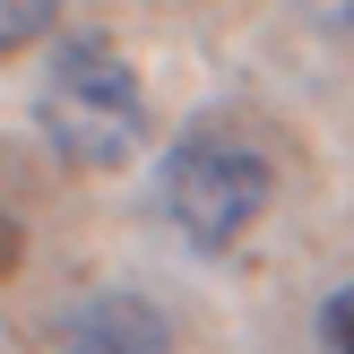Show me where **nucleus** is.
I'll list each match as a JSON object with an SVG mask.
<instances>
[{
	"mask_svg": "<svg viewBox=\"0 0 354 354\" xmlns=\"http://www.w3.org/2000/svg\"><path fill=\"white\" fill-rule=\"evenodd\" d=\"M35 121H44L52 156L78 173H113L138 156L147 138V95H138V69L121 61L104 35H69L52 44L44 78H35Z\"/></svg>",
	"mask_w": 354,
	"mask_h": 354,
	"instance_id": "nucleus-1",
	"label": "nucleus"
},
{
	"mask_svg": "<svg viewBox=\"0 0 354 354\" xmlns=\"http://www.w3.org/2000/svg\"><path fill=\"white\" fill-rule=\"evenodd\" d=\"M268 199H277L268 156H259L251 138H234V130H190V138H173V156L156 165V207H165V225L182 242H199V251H234V242L268 216Z\"/></svg>",
	"mask_w": 354,
	"mask_h": 354,
	"instance_id": "nucleus-2",
	"label": "nucleus"
},
{
	"mask_svg": "<svg viewBox=\"0 0 354 354\" xmlns=\"http://www.w3.org/2000/svg\"><path fill=\"white\" fill-rule=\"evenodd\" d=\"M61 354H173V320L147 294H86L61 320Z\"/></svg>",
	"mask_w": 354,
	"mask_h": 354,
	"instance_id": "nucleus-3",
	"label": "nucleus"
},
{
	"mask_svg": "<svg viewBox=\"0 0 354 354\" xmlns=\"http://www.w3.org/2000/svg\"><path fill=\"white\" fill-rule=\"evenodd\" d=\"M52 17H61V0H0V61L35 52L52 35Z\"/></svg>",
	"mask_w": 354,
	"mask_h": 354,
	"instance_id": "nucleus-4",
	"label": "nucleus"
},
{
	"mask_svg": "<svg viewBox=\"0 0 354 354\" xmlns=\"http://www.w3.org/2000/svg\"><path fill=\"white\" fill-rule=\"evenodd\" d=\"M320 354H354V286L328 294V311H320Z\"/></svg>",
	"mask_w": 354,
	"mask_h": 354,
	"instance_id": "nucleus-5",
	"label": "nucleus"
},
{
	"mask_svg": "<svg viewBox=\"0 0 354 354\" xmlns=\"http://www.w3.org/2000/svg\"><path fill=\"white\" fill-rule=\"evenodd\" d=\"M311 17H320L328 35H346V44H354V0H311Z\"/></svg>",
	"mask_w": 354,
	"mask_h": 354,
	"instance_id": "nucleus-6",
	"label": "nucleus"
},
{
	"mask_svg": "<svg viewBox=\"0 0 354 354\" xmlns=\"http://www.w3.org/2000/svg\"><path fill=\"white\" fill-rule=\"evenodd\" d=\"M9 268H17V225L0 216V277H9Z\"/></svg>",
	"mask_w": 354,
	"mask_h": 354,
	"instance_id": "nucleus-7",
	"label": "nucleus"
}]
</instances>
